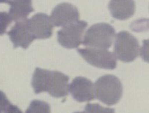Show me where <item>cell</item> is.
I'll return each instance as SVG.
<instances>
[{"label":"cell","instance_id":"6da1fadb","mask_svg":"<svg viewBox=\"0 0 149 113\" xmlns=\"http://www.w3.org/2000/svg\"><path fill=\"white\" fill-rule=\"evenodd\" d=\"M69 77L57 70H48L37 68L32 76V86L36 94L47 92L54 98L68 96Z\"/></svg>","mask_w":149,"mask_h":113},{"label":"cell","instance_id":"7a4b0ae2","mask_svg":"<svg viewBox=\"0 0 149 113\" xmlns=\"http://www.w3.org/2000/svg\"><path fill=\"white\" fill-rule=\"evenodd\" d=\"M93 86L95 98L108 106L117 104L123 95L121 82L113 75H105L98 78Z\"/></svg>","mask_w":149,"mask_h":113},{"label":"cell","instance_id":"3957f363","mask_svg":"<svg viewBox=\"0 0 149 113\" xmlns=\"http://www.w3.org/2000/svg\"><path fill=\"white\" fill-rule=\"evenodd\" d=\"M115 36V30L110 24H95L86 31L81 43L90 48L107 49L112 46Z\"/></svg>","mask_w":149,"mask_h":113},{"label":"cell","instance_id":"277c9868","mask_svg":"<svg viewBox=\"0 0 149 113\" xmlns=\"http://www.w3.org/2000/svg\"><path fill=\"white\" fill-rule=\"evenodd\" d=\"M140 45L137 39L126 31L116 35L114 42V54L116 59L125 63L134 61L139 55Z\"/></svg>","mask_w":149,"mask_h":113},{"label":"cell","instance_id":"5b68a950","mask_svg":"<svg viewBox=\"0 0 149 113\" xmlns=\"http://www.w3.org/2000/svg\"><path fill=\"white\" fill-rule=\"evenodd\" d=\"M78 53L89 64L103 69H115L117 66V59L112 52L107 49L86 48L77 49Z\"/></svg>","mask_w":149,"mask_h":113},{"label":"cell","instance_id":"8992f818","mask_svg":"<svg viewBox=\"0 0 149 113\" xmlns=\"http://www.w3.org/2000/svg\"><path fill=\"white\" fill-rule=\"evenodd\" d=\"M88 27L84 21H77L65 26L57 32L59 43L66 49H76L83 40V35Z\"/></svg>","mask_w":149,"mask_h":113},{"label":"cell","instance_id":"52a82bcc","mask_svg":"<svg viewBox=\"0 0 149 113\" xmlns=\"http://www.w3.org/2000/svg\"><path fill=\"white\" fill-rule=\"evenodd\" d=\"M26 22L35 39L49 38L52 35L53 24L47 14L39 13L26 19Z\"/></svg>","mask_w":149,"mask_h":113},{"label":"cell","instance_id":"ba28073f","mask_svg":"<svg viewBox=\"0 0 149 113\" xmlns=\"http://www.w3.org/2000/svg\"><path fill=\"white\" fill-rule=\"evenodd\" d=\"M51 19L55 27H65L77 22L79 18V13L77 7L70 3H61L53 9Z\"/></svg>","mask_w":149,"mask_h":113},{"label":"cell","instance_id":"9c48e42d","mask_svg":"<svg viewBox=\"0 0 149 113\" xmlns=\"http://www.w3.org/2000/svg\"><path fill=\"white\" fill-rule=\"evenodd\" d=\"M69 90L73 98L79 102H88L95 98L93 84L85 77H76L69 85Z\"/></svg>","mask_w":149,"mask_h":113},{"label":"cell","instance_id":"30bf717a","mask_svg":"<svg viewBox=\"0 0 149 113\" xmlns=\"http://www.w3.org/2000/svg\"><path fill=\"white\" fill-rule=\"evenodd\" d=\"M14 48L22 47L26 49L35 40L28 27L26 19L18 22L8 32Z\"/></svg>","mask_w":149,"mask_h":113},{"label":"cell","instance_id":"8fae6325","mask_svg":"<svg viewBox=\"0 0 149 113\" xmlns=\"http://www.w3.org/2000/svg\"><path fill=\"white\" fill-rule=\"evenodd\" d=\"M108 6L112 17L118 20H126L135 13L134 0H110Z\"/></svg>","mask_w":149,"mask_h":113},{"label":"cell","instance_id":"7c38bea8","mask_svg":"<svg viewBox=\"0 0 149 113\" xmlns=\"http://www.w3.org/2000/svg\"><path fill=\"white\" fill-rule=\"evenodd\" d=\"M8 3L10 6L8 14L15 22L26 20L29 14L34 11L32 0H9Z\"/></svg>","mask_w":149,"mask_h":113},{"label":"cell","instance_id":"4fadbf2b","mask_svg":"<svg viewBox=\"0 0 149 113\" xmlns=\"http://www.w3.org/2000/svg\"><path fill=\"white\" fill-rule=\"evenodd\" d=\"M26 113H51V107L45 101L34 100L30 103Z\"/></svg>","mask_w":149,"mask_h":113},{"label":"cell","instance_id":"5bb4252c","mask_svg":"<svg viewBox=\"0 0 149 113\" xmlns=\"http://www.w3.org/2000/svg\"><path fill=\"white\" fill-rule=\"evenodd\" d=\"M85 111L87 113H115L114 109L102 107L98 104H88Z\"/></svg>","mask_w":149,"mask_h":113},{"label":"cell","instance_id":"9a60e30c","mask_svg":"<svg viewBox=\"0 0 149 113\" xmlns=\"http://www.w3.org/2000/svg\"><path fill=\"white\" fill-rule=\"evenodd\" d=\"M12 22L10 16L6 12H0V35L6 32L7 28Z\"/></svg>","mask_w":149,"mask_h":113},{"label":"cell","instance_id":"2e32d148","mask_svg":"<svg viewBox=\"0 0 149 113\" xmlns=\"http://www.w3.org/2000/svg\"><path fill=\"white\" fill-rule=\"evenodd\" d=\"M10 105V101L7 98L6 95L0 91V113H8Z\"/></svg>","mask_w":149,"mask_h":113},{"label":"cell","instance_id":"e0dca14e","mask_svg":"<svg viewBox=\"0 0 149 113\" xmlns=\"http://www.w3.org/2000/svg\"><path fill=\"white\" fill-rule=\"evenodd\" d=\"M9 0H0V3H8Z\"/></svg>","mask_w":149,"mask_h":113},{"label":"cell","instance_id":"ac0fdd59","mask_svg":"<svg viewBox=\"0 0 149 113\" xmlns=\"http://www.w3.org/2000/svg\"><path fill=\"white\" fill-rule=\"evenodd\" d=\"M74 113H87V112L85 111H84V112H74Z\"/></svg>","mask_w":149,"mask_h":113}]
</instances>
